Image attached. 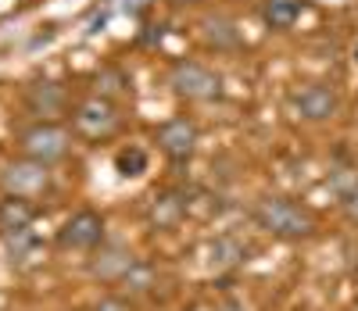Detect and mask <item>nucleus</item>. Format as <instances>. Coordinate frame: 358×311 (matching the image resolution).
Segmentation results:
<instances>
[{"label": "nucleus", "mask_w": 358, "mask_h": 311, "mask_svg": "<svg viewBox=\"0 0 358 311\" xmlns=\"http://www.w3.org/2000/svg\"><path fill=\"white\" fill-rule=\"evenodd\" d=\"M33 204H29V197H15L8 194L4 201H0V236L4 233H15V229H25L33 226Z\"/></svg>", "instance_id": "nucleus-13"}, {"label": "nucleus", "mask_w": 358, "mask_h": 311, "mask_svg": "<svg viewBox=\"0 0 358 311\" xmlns=\"http://www.w3.org/2000/svg\"><path fill=\"white\" fill-rule=\"evenodd\" d=\"M301 11H305V0H262V22L273 29V33L294 29Z\"/></svg>", "instance_id": "nucleus-12"}, {"label": "nucleus", "mask_w": 358, "mask_h": 311, "mask_svg": "<svg viewBox=\"0 0 358 311\" xmlns=\"http://www.w3.org/2000/svg\"><path fill=\"white\" fill-rule=\"evenodd\" d=\"M197 33L208 47H215V50H233V47H241V29H236L233 18L226 15H204L201 25H197Z\"/></svg>", "instance_id": "nucleus-11"}, {"label": "nucleus", "mask_w": 358, "mask_h": 311, "mask_svg": "<svg viewBox=\"0 0 358 311\" xmlns=\"http://www.w3.org/2000/svg\"><path fill=\"white\" fill-rule=\"evenodd\" d=\"M172 4H176V8H183V4H197V0H172Z\"/></svg>", "instance_id": "nucleus-22"}, {"label": "nucleus", "mask_w": 358, "mask_h": 311, "mask_svg": "<svg viewBox=\"0 0 358 311\" xmlns=\"http://www.w3.org/2000/svg\"><path fill=\"white\" fill-rule=\"evenodd\" d=\"M54 243H57V251H76V254H94L97 247L104 243V219L97 211H90V208H83V211H76L72 219H65V226L57 229V236H54Z\"/></svg>", "instance_id": "nucleus-4"}, {"label": "nucleus", "mask_w": 358, "mask_h": 311, "mask_svg": "<svg viewBox=\"0 0 358 311\" xmlns=\"http://www.w3.org/2000/svg\"><path fill=\"white\" fill-rule=\"evenodd\" d=\"M183 215H187V197L176 194V190H165L151 201V208H147V222L155 229H176L183 222Z\"/></svg>", "instance_id": "nucleus-10"}, {"label": "nucleus", "mask_w": 358, "mask_h": 311, "mask_svg": "<svg viewBox=\"0 0 358 311\" xmlns=\"http://www.w3.org/2000/svg\"><path fill=\"white\" fill-rule=\"evenodd\" d=\"M50 165H40V161H33V158H15V161H8L4 168H0V182H4V190L8 194H15V197H36V194H43L47 190V182H50V172H47Z\"/></svg>", "instance_id": "nucleus-5"}, {"label": "nucleus", "mask_w": 358, "mask_h": 311, "mask_svg": "<svg viewBox=\"0 0 358 311\" xmlns=\"http://www.w3.org/2000/svg\"><path fill=\"white\" fill-rule=\"evenodd\" d=\"M122 287H126L129 294H151V287H155V268L143 265V261H136V265L122 275Z\"/></svg>", "instance_id": "nucleus-18"}, {"label": "nucleus", "mask_w": 358, "mask_h": 311, "mask_svg": "<svg viewBox=\"0 0 358 311\" xmlns=\"http://www.w3.org/2000/svg\"><path fill=\"white\" fill-rule=\"evenodd\" d=\"M341 204H344V211H348V219H351V222H358V186H355V190H351Z\"/></svg>", "instance_id": "nucleus-20"}, {"label": "nucleus", "mask_w": 358, "mask_h": 311, "mask_svg": "<svg viewBox=\"0 0 358 311\" xmlns=\"http://www.w3.org/2000/svg\"><path fill=\"white\" fill-rule=\"evenodd\" d=\"M25 104L36 115H57L65 108V89L57 82H33L25 89Z\"/></svg>", "instance_id": "nucleus-14"}, {"label": "nucleus", "mask_w": 358, "mask_h": 311, "mask_svg": "<svg viewBox=\"0 0 358 311\" xmlns=\"http://www.w3.org/2000/svg\"><path fill=\"white\" fill-rule=\"evenodd\" d=\"M169 86L183 101H215L222 93V79L201 61H176L169 72Z\"/></svg>", "instance_id": "nucleus-3"}, {"label": "nucleus", "mask_w": 358, "mask_h": 311, "mask_svg": "<svg viewBox=\"0 0 358 311\" xmlns=\"http://www.w3.org/2000/svg\"><path fill=\"white\" fill-rule=\"evenodd\" d=\"M248 243L236 236H219L212 243V268H236L241 261H248Z\"/></svg>", "instance_id": "nucleus-15"}, {"label": "nucleus", "mask_w": 358, "mask_h": 311, "mask_svg": "<svg viewBox=\"0 0 358 311\" xmlns=\"http://www.w3.org/2000/svg\"><path fill=\"white\" fill-rule=\"evenodd\" d=\"M155 140H158V147L169 154L172 161H190V154L197 150L201 133H197V126L190 118H169V122L158 126Z\"/></svg>", "instance_id": "nucleus-8"}, {"label": "nucleus", "mask_w": 358, "mask_h": 311, "mask_svg": "<svg viewBox=\"0 0 358 311\" xmlns=\"http://www.w3.org/2000/svg\"><path fill=\"white\" fill-rule=\"evenodd\" d=\"M337 108H341V101H337V93L330 86L308 82V86L290 93V111L297 118H305V122H326V118L337 115Z\"/></svg>", "instance_id": "nucleus-6"}, {"label": "nucleus", "mask_w": 358, "mask_h": 311, "mask_svg": "<svg viewBox=\"0 0 358 311\" xmlns=\"http://www.w3.org/2000/svg\"><path fill=\"white\" fill-rule=\"evenodd\" d=\"M219 311H248V308H244V301H226Z\"/></svg>", "instance_id": "nucleus-21"}, {"label": "nucleus", "mask_w": 358, "mask_h": 311, "mask_svg": "<svg viewBox=\"0 0 358 311\" xmlns=\"http://www.w3.org/2000/svg\"><path fill=\"white\" fill-rule=\"evenodd\" d=\"M115 168H118V175H126V179H136V175H143L147 172V150L143 147H122L115 154Z\"/></svg>", "instance_id": "nucleus-17"}, {"label": "nucleus", "mask_w": 358, "mask_h": 311, "mask_svg": "<svg viewBox=\"0 0 358 311\" xmlns=\"http://www.w3.org/2000/svg\"><path fill=\"white\" fill-rule=\"evenodd\" d=\"M133 265H136V258H133V251H126L122 243H108V247L101 243L94 251V258H90V275L101 279V283H122V275Z\"/></svg>", "instance_id": "nucleus-9"}, {"label": "nucleus", "mask_w": 358, "mask_h": 311, "mask_svg": "<svg viewBox=\"0 0 358 311\" xmlns=\"http://www.w3.org/2000/svg\"><path fill=\"white\" fill-rule=\"evenodd\" d=\"M115 126H118V111H115V104L104 101V97L83 101V104L76 108V115H72V129H76L79 136H90V140L108 136Z\"/></svg>", "instance_id": "nucleus-7"}, {"label": "nucleus", "mask_w": 358, "mask_h": 311, "mask_svg": "<svg viewBox=\"0 0 358 311\" xmlns=\"http://www.w3.org/2000/svg\"><path fill=\"white\" fill-rule=\"evenodd\" d=\"M18 147L25 158H33L40 165H57L69 158L72 136H69V129L54 126V122H33V126H25L18 133Z\"/></svg>", "instance_id": "nucleus-2"}, {"label": "nucleus", "mask_w": 358, "mask_h": 311, "mask_svg": "<svg viewBox=\"0 0 358 311\" xmlns=\"http://www.w3.org/2000/svg\"><path fill=\"white\" fill-rule=\"evenodd\" d=\"M355 61H358V50H355Z\"/></svg>", "instance_id": "nucleus-23"}, {"label": "nucleus", "mask_w": 358, "mask_h": 311, "mask_svg": "<svg viewBox=\"0 0 358 311\" xmlns=\"http://www.w3.org/2000/svg\"><path fill=\"white\" fill-rule=\"evenodd\" d=\"M0 240H4V254H8L11 265L29 261V258H33V251H36V233H33V226L15 229V233H4Z\"/></svg>", "instance_id": "nucleus-16"}, {"label": "nucleus", "mask_w": 358, "mask_h": 311, "mask_svg": "<svg viewBox=\"0 0 358 311\" xmlns=\"http://www.w3.org/2000/svg\"><path fill=\"white\" fill-rule=\"evenodd\" d=\"M94 311H133V304L126 297H101L94 304Z\"/></svg>", "instance_id": "nucleus-19"}, {"label": "nucleus", "mask_w": 358, "mask_h": 311, "mask_svg": "<svg viewBox=\"0 0 358 311\" xmlns=\"http://www.w3.org/2000/svg\"><path fill=\"white\" fill-rule=\"evenodd\" d=\"M255 222L268 233V236H276V240H305L315 233V219L305 211V208H297L294 201H283V197H265L258 201L255 208Z\"/></svg>", "instance_id": "nucleus-1"}]
</instances>
